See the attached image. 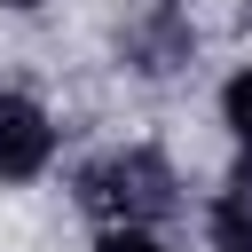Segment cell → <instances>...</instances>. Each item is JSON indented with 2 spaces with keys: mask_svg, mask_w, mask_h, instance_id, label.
<instances>
[{
  "mask_svg": "<svg viewBox=\"0 0 252 252\" xmlns=\"http://www.w3.org/2000/svg\"><path fill=\"white\" fill-rule=\"evenodd\" d=\"M79 205L94 220H110V228H142V220H158L173 205V165L158 150H110V158H94L79 173Z\"/></svg>",
  "mask_w": 252,
  "mask_h": 252,
  "instance_id": "1",
  "label": "cell"
},
{
  "mask_svg": "<svg viewBox=\"0 0 252 252\" xmlns=\"http://www.w3.org/2000/svg\"><path fill=\"white\" fill-rule=\"evenodd\" d=\"M55 158V126L32 94H8L0 87V181H32L39 165Z\"/></svg>",
  "mask_w": 252,
  "mask_h": 252,
  "instance_id": "2",
  "label": "cell"
},
{
  "mask_svg": "<svg viewBox=\"0 0 252 252\" xmlns=\"http://www.w3.org/2000/svg\"><path fill=\"white\" fill-rule=\"evenodd\" d=\"M213 252H252V205L244 197H220L213 205Z\"/></svg>",
  "mask_w": 252,
  "mask_h": 252,
  "instance_id": "3",
  "label": "cell"
},
{
  "mask_svg": "<svg viewBox=\"0 0 252 252\" xmlns=\"http://www.w3.org/2000/svg\"><path fill=\"white\" fill-rule=\"evenodd\" d=\"M220 118H228V134L252 150V71H236V79L220 87Z\"/></svg>",
  "mask_w": 252,
  "mask_h": 252,
  "instance_id": "4",
  "label": "cell"
},
{
  "mask_svg": "<svg viewBox=\"0 0 252 252\" xmlns=\"http://www.w3.org/2000/svg\"><path fill=\"white\" fill-rule=\"evenodd\" d=\"M94 252H158V244H150V236H142V228H110V236H102V244H94Z\"/></svg>",
  "mask_w": 252,
  "mask_h": 252,
  "instance_id": "5",
  "label": "cell"
},
{
  "mask_svg": "<svg viewBox=\"0 0 252 252\" xmlns=\"http://www.w3.org/2000/svg\"><path fill=\"white\" fill-rule=\"evenodd\" d=\"M228 197H244V205H252V150H244V165L228 173Z\"/></svg>",
  "mask_w": 252,
  "mask_h": 252,
  "instance_id": "6",
  "label": "cell"
},
{
  "mask_svg": "<svg viewBox=\"0 0 252 252\" xmlns=\"http://www.w3.org/2000/svg\"><path fill=\"white\" fill-rule=\"evenodd\" d=\"M16 8H32V0H16Z\"/></svg>",
  "mask_w": 252,
  "mask_h": 252,
  "instance_id": "7",
  "label": "cell"
}]
</instances>
